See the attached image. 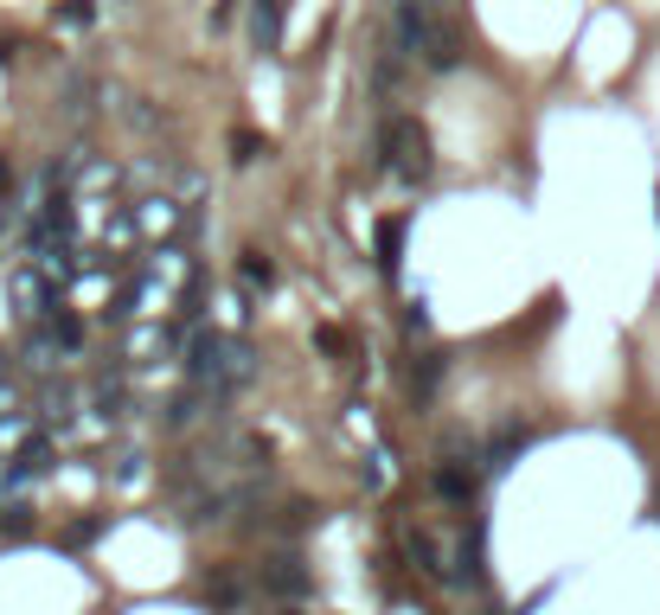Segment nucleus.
Instances as JSON below:
<instances>
[{
	"instance_id": "nucleus-1",
	"label": "nucleus",
	"mask_w": 660,
	"mask_h": 615,
	"mask_svg": "<svg viewBox=\"0 0 660 615\" xmlns=\"http://www.w3.org/2000/svg\"><path fill=\"white\" fill-rule=\"evenodd\" d=\"M186 372H193V385H199V392L231 398V392H244V385L257 379V346L237 341V334L206 328V334H193V346H186Z\"/></svg>"
},
{
	"instance_id": "nucleus-2",
	"label": "nucleus",
	"mask_w": 660,
	"mask_h": 615,
	"mask_svg": "<svg viewBox=\"0 0 660 615\" xmlns=\"http://www.w3.org/2000/svg\"><path fill=\"white\" fill-rule=\"evenodd\" d=\"M398 52H424V65L430 71H455L462 65V33L442 20L437 7H417V0H404L398 7Z\"/></svg>"
},
{
	"instance_id": "nucleus-3",
	"label": "nucleus",
	"mask_w": 660,
	"mask_h": 615,
	"mask_svg": "<svg viewBox=\"0 0 660 615\" xmlns=\"http://www.w3.org/2000/svg\"><path fill=\"white\" fill-rule=\"evenodd\" d=\"M378 148H385V167H391L398 180H424V174H430V136H424L411 116H391V123L378 129Z\"/></svg>"
},
{
	"instance_id": "nucleus-4",
	"label": "nucleus",
	"mask_w": 660,
	"mask_h": 615,
	"mask_svg": "<svg viewBox=\"0 0 660 615\" xmlns=\"http://www.w3.org/2000/svg\"><path fill=\"white\" fill-rule=\"evenodd\" d=\"M257 584H263L270 597H308V590H314V577H308V564H301L295 551H283V558H263Z\"/></svg>"
},
{
	"instance_id": "nucleus-5",
	"label": "nucleus",
	"mask_w": 660,
	"mask_h": 615,
	"mask_svg": "<svg viewBox=\"0 0 660 615\" xmlns=\"http://www.w3.org/2000/svg\"><path fill=\"white\" fill-rule=\"evenodd\" d=\"M430 487H437L449 507H468V500L481 494V469H475V462H462V456H449V462H437Z\"/></svg>"
},
{
	"instance_id": "nucleus-6",
	"label": "nucleus",
	"mask_w": 660,
	"mask_h": 615,
	"mask_svg": "<svg viewBox=\"0 0 660 615\" xmlns=\"http://www.w3.org/2000/svg\"><path fill=\"white\" fill-rule=\"evenodd\" d=\"M7 295H13V308L33 321L39 308H52V282H46V270L39 264H20V270L7 276Z\"/></svg>"
},
{
	"instance_id": "nucleus-7",
	"label": "nucleus",
	"mask_w": 660,
	"mask_h": 615,
	"mask_svg": "<svg viewBox=\"0 0 660 615\" xmlns=\"http://www.w3.org/2000/svg\"><path fill=\"white\" fill-rule=\"evenodd\" d=\"M455 564H462V571H455V584H481V577H488V526H481V520L462 533V551H455Z\"/></svg>"
},
{
	"instance_id": "nucleus-8",
	"label": "nucleus",
	"mask_w": 660,
	"mask_h": 615,
	"mask_svg": "<svg viewBox=\"0 0 660 615\" xmlns=\"http://www.w3.org/2000/svg\"><path fill=\"white\" fill-rule=\"evenodd\" d=\"M526 449H532V430H526V423H507V430L488 443V469H494V475H501V469H514Z\"/></svg>"
},
{
	"instance_id": "nucleus-9",
	"label": "nucleus",
	"mask_w": 660,
	"mask_h": 615,
	"mask_svg": "<svg viewBox=\"0 0 660 615\" xmlns=\"http://www.w3.org/2000/svg\"><path fill=\"white\" fill-rule=\"evenodd\" d=\"M46 456H52L46 436H26V449L13 456V469H7V481H0V494H7V487H26L33 475H46Z\"/></svg>"
},
{
	"instance_id": "nucleus-10",
	"label": "nucleus",
	"mask_w": 660,
	"mask_h": 615,
	"mask_svg": "<svg viewBox=\"0 0 660 615\" xmlns=\"http://www.w3.org/2000/svg\"><path fill=\"white\" fill-rule=\"evenodd\" d=\"M250 33H257V52H276L283 46V0H257Z\"/></svg>"
},
{
	"instance_id": "nucleus-11",
	"label": "nucleus",
	"mask_w": 660,
	"mask_h": 615,
	"mask_svg": "<svg viewBox=\"0 0 660 615\" xmlns=\"http://www.w3.org/2000/svg\"><path fill=\"white\" fill-rule=\"evenodd\" d=\"M372 251H378V270L398 276V251H404V225L398 218H378V231H372Z\"/></svg>"
},
{
	"instance_id": "nucleus-12",
	"label": "nucleus",
	"mask_w": 660,
	"mask_h": 615,
	"mask_svg": "<svg viewBox=\"0 0 660 615\" xmlns=\"http://www.w3.org/2000/svg\"><path fill=\"white\" fill-rule=\"evenodd\" d=\"M442 366H449L442 353H424V359H417V372H411V392H417V398H437V385H442Z\"/></svg>"
},
{
	"instance_id": "nucleus-13",
	"label": "nucleus",
	"mask_w": 660,
	"mask_h": 615,
	"mask_svg": "<svg viewBox=\"0 0 660 615\" xmlns=\"http://www.w3.org/2000/svg\"><path fill=\"white\" fill-rule=\"evenodd\" d=\"M237 282H244V289H270V282H276L270 257H263V251H244V264H237Z\"/></svg>"
},
{
	"instance_id": "nucleus-14",
	"label": "nucleus",
	"mask_w": 660,
	"mask_h": 615,
	"mask_svg": "<svg viewBox=\"0 0 660 615\" xmlns=\"http://www.w3.org/2000/svg\"><path fill=\"white\" fill-rule=\"evenodd\" d=\"M0 539H13V546L33 539V507H7V513H0Z\"/></svg>"
},
{
	"instance_id": "nucleus-15",
	"label": "nucleus",
	"mask_w": 660,
	"mask_h": 615,
	"mask_svg": "<svg viewBox=\"0 0 660 615\" xmlns=\"http://www.w3.org/2000/svg\"><path fill=\"white\" fill-rule=\"evenodd\" d=\"M237 597H244L237 577H212V584H206V603H212V610H237Z\"/></svg>"
},
{
	"instance_id": "nucleus-16",
	"label": "nucleus",
	"mask_w": 660,
	"mask_h": 615,
	"mask_svg": "<svg viewBox=\"0 0 660 615\" xmlns=\"http://www.w3.org/2000/svg\"><path fill=\"white\" fill-rule=\"evenodd\" d=\"M411 558H417V571L442 577V551H437V539H430V533H417V539H411Z\"/></svg>"
},
{
	"instance_id": "nucleus-17",
	"label": "nucleus",
	"mask_w": 660,
	"mask_h": 615,
	"mask_svg": "<svg viewBox=\"0 0 660 615\" xmlns=\"http://www.w3.org/2000/svg\"><path fill=\"white\" fill-rule=\"evenodd\" d=\"M103 526H109V520H103V513H90V520H77L72 533H65V546H90V539H96V533H103Z\"/></svg>"
},
{
	"instance_id": "nucleus-18",
	"label": "nucleus",
	"mask_w": 660,
	"mask_h": 615,
	"mask_svg": "<svg viewBox=\"0 0 660 615\" xmlns=\"http://www.w3.org/2000/svg\"><path fill=\"white\" fill-rule=\"evenodd\" d=\"M193 417H199V398H193V392H186V398H173V405H167V423H173V430H186V423H193Z\"/></svg>"
},
{
	"instance_id": "nucleus-19",
	"label": "nucleus",
	"mask_w": 660,
	"mask_h": 615,
	"mask_svg": "<svg viewBox=\"0 0 660 615\" xmlns=\"http://www.w3.org/2000/svg\"><path fill=\"white\" fill-rule=\"evenodd\" d=\"M314 346H321V353H334V359H340V353H347V334H340V328H314Z\"/></svg>"
},
{
	"instance_id": "nucleus-20",
	"label": "nucleus",
	"mask_w": 660,
	"mask_h": 615,
	"mask_svg": "<svg viewBox=\"0 0 660 615\" xmlns=\"http://www.w3.org/2000/svg\"><path fill=\"white\" fill-rule=\"evenodd\" d=\"M257 154H270V141H257V136H237V161H257Z\"/></svg>"
},
{
	"instance_id": "nucleus-21",
	"label": "nucleus",
	"mask_w": 660,
	"mask_h": 615,
	"mask_svg": "<svg viewBox=\"0 0 660 615\" xmlns=\"http://www.w3.org/2000/svg\"><path fill=\"white\" fill-rule=\"evenodd\" d=\"M7 193H13V167L0 161V200H7Z\"/></svg>"
},
{
	"instance_id": "nucleus-22",
	"label": "nucleus",
	"mask_w": 660,
	"mask_h": 615,
	"mask_svg": "<svg viewBox=\"0 0 660 615\" xmlns=\"http://www.w3.org/2000/svg\"><path fill=\"white\" fill-rule=\"evenodd\" d=\"M7 410H13V385H7V379H0V417H7Z\"/></svg>"
}]
</instances>
